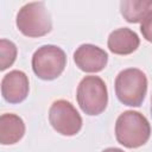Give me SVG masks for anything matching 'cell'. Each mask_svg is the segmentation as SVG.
<instances>
[{
  "mask_svg": "<svg viewBox=\"0 0 152 152\" xmlns=\"http://www.w3.org/2000/svg\"><path fill=\"white\" fill-rule=\"evenodd\" d=\"M49 121L57 133L66 137L77 134L82 127L81 115L66 100H57L51 104Z\"/></svg>",
  "mask_w": 152,
  "mask_h": 152,
  "instance_id": "6",
  "label": "cell"
},
{
  "mask_svg": "<svg viewBox=\"0 0 152 152\" xmlns=\"http://www.w3.org/2000/svg\"><path fill=\"white\" fill-rule=\"evenodd\" d=\"M25 133L23 119L15 114H2L0 118V142L2 145H13L18 142Z\"/></svg>",
  "mask_w": 152,
  "mask_h": 152,
  "instance_id": "10",
  "label": "cell"
},
{
  "mask_svg": "<svg viewBox=\"0 0 152 152\" xmlns=\"http://www.w3.org/2000/svg\"><path fill=\"white\" fill-rule=\"evenodd\" d=\"M151 135L148 120L139 112L126 110L119 115L115 124V137L119 144L127 148H137L147 142Z\"/></svg>",
  "mask_w": 152,
  "mask_h": 152,
  "instance_id": "1",
  "label": "cell"
},
{
  "mask_svg": "<svg viewBox=\"0 0 152 152\" xmlns=\"http://www.w3.org/2000/svg\"><path fill=\"white\" fill-rule=\"evenodd\" d=\"M17 58V46L7 39L0 40V70L4 71L11 66Z\"/></svg>",
  "mask_w": 152,
  "mask_h": 152,
  "instance_id": "12",
  "label": "cell"
},
{
  "mask_svg": "<svg viewBox=\"0 0 152 152\" xmlns=\"http://www.w3.org/2000/svg\"><path fill=\"white\" fill-rule=\"evenodd\" d=\"M140 31H141L144 38L147 42L152 43V10L148 12V14L142 20L141 26H140Z\"/></svg>",
  "mask_w": 152,
  "mask_h": 152,
  "instance_id": "13",
  "label": "cell"
},
{
  "mask_svg": "<svg viewBox=\"0 0 152 152\" xmlns=\"http://www.w3.org/2000/svg\"><path fill=\"white\" fill-rule=\"evenodd\" d=\"M66 65L65 52L56 45H43L32 56V70L42 80L57 78Z\"/></svg>",
  "mask_w": 152,
  "mask_h": 152,
  "instance_id": "5",
  "label": "cell"
},
{
  "mask_svg": "<svg viewBox=\"0 0 152 152\" xmlns=\"http://www.w3.org/2000/svg\"><path fill=\"white\" fill-rule=\"evenodd\" d=\"M15 24L18 30L26 37H42L52 28L51 15L42 1L24 5L17 14Z\"/></svg>",
  "mask_w": 152,
  "mask_h": 152,
  "instance_id": "3",
  "label": "cell"
},
{
  "mask_svg": "<svg viewBox=\"0 0 152 152\" xmlns=\"http://www.w3.org/2000/svg\"><path fill=\"white\" fill-rule=\"evenodd\" d=\"M28 78L20 70H12L1 80L2 97L10 103H19L24 101L28 94Z\"/></svg>",
  "mask_w": 152,
  "mask_h": 152,
  "instance_id": "8",
  "label": "cell"
},
{
  "mask_svg": "<svg viewBox=\"0 0 152 152\" xmlns=\"http://www.w3.org/2000/svg\"><path fill=\"white\" fill-rule=\"evenodd\" d=\"M147 91L146 75L137 68L120 71L115 78V94L119 101L126 106L139 107Z\"/></svg>",
  "mask_w": 152,
  "mask_h": 152,
  "instance_id": "2",
  "label": "cell"
},
{
  "mask_svg": "<svg viewBox=\"0 0 152 152\" xmlns=\"http://www.w3.org/2000/svg\"><path fill=\"white\" fill-rule=\"evenodd\" d=\"M74 62L84 72H99L106 68L108 55L96 45L82 44L74 52Z\"/></svg>",
  "mask_w": 152,
  "mask_h": 152,
  "instance_id": "7",
  "label": "cell"
},
{
  "mask_svg": "<svg viewBox=\"0 0 152 152\" xmlns=\"http://www.w3.org/2000/svg\"><path fill=\"white\" fill-rule=\"evenodd\" d=\"M152 8V0H129L120 2V12L128 23H140Z\"/></svg>",
  "mask_w": 152,
  "mask_h": 152,
  "instance_id": "11",
  "label": "cell"
},
{
  "mask_svg": "<svg viewBox=\"0 0 152 152\" xmlns=\"http://www.w3.org/2000/svg\"><path fill=\"white\" fill-rule=\"evenodd\" d=\"M102 152H124V151L116 147H108V148H104Z\"/></svg>",
  "mask_w": 152,
  "mask_h": 152,
  "instance_id": "14",
  "label": "cell"
},
{
  "mask_svg": "<svg viewBox=\"0 0 152 152\" xmlns=\"http://www.w3.org/2000/svg\"><path fill=\"white\" fill-rule=\"evenodd\" d=\"M76 97L86 114L99 115L106 109L108 103L107 86L99 76H86L77 87Z\"/></svg>",
  "mask_w": 152,
  "mask_h": 152,
  "instance_id": "4",
  "label": "cell"
},
{
  "mask_svg": "<svg viewBox=\"0 0 152 152\" xmlns=\"http://www.w3.org/2000/svg\"><path fill=\"white\" fill-rule=\"evenodd\" d=\"M140 44L138 34L127 27H121L110 32L107 45L115 55H129L134 52Z\"/></svg>",
  "mask_w": 152,
  "mask_h": 152,
  "instance_id": "9",
  "label": "cell"
},
{
  "mask_svg": "<svg viewBox=\"0 0 152 152\" xmlns=\"http://www.w3.org/2000/svg\"><path fill=\"white\" fill-rule=\"evenodd\" d=\"M151 114H152V95H151Z\"/></svg>",
  "mask_w": 152,
  "mask_h": 152,
  "instance_id": "15",
  "label": "cell"
}]
</instances>
